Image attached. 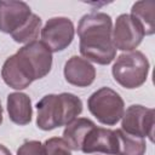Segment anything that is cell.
<instances>
[{"instance_id": "obj_1", "label": "cell", "mask_w": 155, "mask_h": 155, "mask_svg": "<svg viewBox=\"0 0 155 155\" xmlns=\"http://www.w3.org/2000/svg\"><path fill=\"white\" fill-rule=\"evenodd\" d=\"M111 17L104 12H92L81 17L78 24L80 53L87 61L101 65L111 63L116 48L111 39Z\"/></svg>"}, {"instance_id": "obj_2", "label": "cell", "mask_w": 155, "mask_h": 155, "mask_svg": "<svg viewBox=\"0 0 155 155\" xmlns=\"http://www.w3.org/2000/svg\"><path fill=\"white\" fill-rule=\"evenodd\" d=\"M36 125L44 131L69 125L82 111V102L73 93L46 94L38 103Z\"/></svg>"}, {"instance_id": "obj_3", "label": "cell", "mask_w": 155, "mask_h": 155, "mask_svg": "<svg viewBox=\"0 0 155 155\" xmlns=\"http://www.w3.org/2000/svg\"><path fill=\"white\" fill-rule=\"evenodd\" d=\"M114 80L125 88H137L142 86L149 73V61L140 51L121 53L113 68Z\"/></svg>"}, {"instance_id": "obj_4", "label": "cell", "mask_w": 155, "mask_h": 155, "mask_svg": "<svg viewBox=\"0 0 155 155\" xmlns=\"http://www.w3.org/2000/svg\"><path fill=\"white\" fill-rule=\"evenodd\" d=\"M16 62L27 79L34 80L46 76L52 67V52L42 41H31L15 53Z\"/></svg>"}, {"instance_id": "obj_5", "label": "cell", "mask_w": 155, "mask_h": 155, "mask_svg": "<svg viewBox=\"0 0 155 155\" xmlns=\"http://www.w3.org/2000/svg\"><path fill=\"white\" fill-rule=\"evenodd\" d=\"M87 107L90 113L107 126L117 124L125 111V103L121 96L109 87H102L93 92L87 101Z\"/></svg>"}, {"instance_id": "obj_6", "label": "cell", "mask_w": 155, "mask_h": 155, "mask_svg": "<svg viewBox=\"0 0 155 155\" xmlns=\"http://www.w3.org/2000/svg\"><path fill=\"white\" fill-rule=\"evenodd\" d=\"M154 109L145 108L139 104H133L124 111L121 130L136 137H148L154 140Z\"/></svg>"}, {"instance_id": "obj_7", "label": "cell", "mask_w": 155, "mask_h": 155, "mask_svg": "<svg viewBox=\"0 0 155 155\" xmlns=\"http://www.w3.org/2000/svg\"><path fill=\"white\" fill-rule=\"evenodd\" d=\"M142 24L131 15L122 13L116 18L111 31L113 44L116 50L132 51L142 42L144 38Z\"/></svg>"}, {"instance_id": "obj_8", "label": "cell", "mask_w": 155, "mask_h": 155, "mask_svg": "<svg viewBox=\"0 0 155 155\" xmlns=\"http://www.w3.org/2000/svg\"><path fill=\"white\" fill-rule=\"evenodd\" d=\"M74 24L67 17H53L41 29L42 42L51 52L65 50L74 39Z\"/></svg>"}, {"instance_id": "obj_9", "label": "cell", "mask_w": 155, "mask_h": 155, "mask_svg": "<svg viewBox=\"0 0 155 155\" xmlns=\"http://www.w3.org/2000/svg\"><path fill=\"white\" fill-rule=\"evenodd\" d=\"M31 10L24 1H0V31L12 34L30 17Z\"/></svg>"}, {"instance_id": "obj_10", "label": "cell", "mask_w": 155, "mask_h": 155, "mask_svg": "<svg viewBox=\"0 0 155 155\" xmlns=\"http://www.w3.org/2000/svg\"><path fill=\"white\" fill-rule=\"evenodd\" d=\"M81 150L85 154L103 153L117 155V137L115 131L104 127H93L85 137Z\"/></svg>"}, {"instance_id": "obj_11", "label": "cell", "mask_w": 155, "mask_h": 155, "mask_svg": "<svg viewBox=\"0 0 155 155\" xmlns=\"http://www.w3.org/2000/svg\"><path fill=\"white\" fill-rule=\"evenodd\" d=\"M64 78L70 85L87 87L94 81L96 69L87 59L79 56H73L65 62Z\"/></svg>"}, {"instance_id": "obj_12", "label": "cell", "mask_w": 155, "mask_h": 155, "mask_svg": "<svg viewBox=\"0 0 155 155\" xmlns=\"http://www.w3.org/2000/svg\"><path fill=\"white\" fill-rule=\"evenodd\" d=\"M7 113L12 122L19 126L28 125L31 121L33 110L28 94L22 92H12L7 96Z\"/></svg>"}, {"instance_id": "obj_13", "label": "cell", "mask_w": 155, "mask_h": 155, "mask_svg": "<svg viewBox=\"0 0 155 155\" xmlns=\"http://www.w3.org/2000/svg\"><path fill=\"white\" fill-rule=\"evenodd\" d=\"M93 127H96V125L90 119L86 117L75 119L69 125H67L63 132V139L71 150H76V151L81 150V145L85 137Z\"/></svg>"}, {"instance_id": "obj_14", "label": "cell", "mask_w": 155, "mask_h": 155, "mask_svg": "<svg viewBox=\"0 0 155 155\" xmlns=\"http://www.w3.org/2000/svg\"><path fill=\"white\" fill-rule=\"evenodd\" d=\"M1 78L7 86H10L15 90L27 88L31 84L27 79V76L23 74L21 68L18 67L16 58H15V54L10 56L4 62L2 68H1Z\"/></svg>"}, {"instance_id": "obj_15", "label": "cell", "mask_w": 155, "mask_h": 155, "mask_svg": "<svg viewBox=\"0 0 155 155\" xmlns=\"http://www.w3.org/2000/svg\"><path fill=\"white\" fill-rule=\"evenodd\" d=\"M155 2L151 0L137 1L131 8V16H133L143 27L145 35H151L155 31Z\"/></svg>"}, {"instance_id": "obj_16", "label": "cell", "mask_w": 155, "mask_h": 155, "mask_svg": "<svg viewBox=\"0 0 155 155\" xmlns=\"http://www.w3.org/2000/svg\"><path fill=\"white\" fill-rule=\"evenodd\" d=\"M117 137V155H144L147 144L140 137L126 133L121 128L115 131Z\"/></svg>"}, {"instance_id": "obj_17", "label": "cell", "mask_w": 155, "mask_h": 155, "mask_svg": "<svg viewBox=\"0 0 155 155\" xmlns=\"http://www.w3.org/2000/svg\"><path fill=\"white\" fill-rule=\"evenodd\" d=\"M40 29H41V18L38 15L31 13L30 17L27 19V22L19 29L12 33L11 36L16 42L29 44L31 41H35Z\"/></svg>"}, {"instance_id": "obj_18", "label": "cell", "mask_w": 155, "mask_h": 155, "mask_svg": "<svg viewBox=\"0 0 155 155\" xmlns=\"http://www.w3.org/2000/svg\"><path fill=\"white\" fill-rule=\"evenodd\" d=\"M45 155H71V149L63 138L52 137L44 143Z\"/></svg>"}, {"instance_id": "obj_19", "label": "cell", "mask_w": 155, "mask_h": 155, "mask_svg": "<svg viewBox=\"0 0 155 155\" xmlns=\"http://www.w3.org/2000/svg\"><path fill=\"white\" fill-rule=\"evenodd\" d=\"M17 155H45L44 144L39 140H27L18 148Z\"/></svg>"}, {"instance_id": "obj_20", "label": "cell", "mask_w": 155, "mask_h": 155, "mask_svg": "<svg viewBox=\"0 0 155 155\" xmlns=\"http://www.w3.org/2000/svg\"><path fill=\"white\" fill-rule=\"evenodd\" d=\"M0 155H11V153L5 145L0 144Z\"/></svg>"}, {"instance_id": "obj_21", "label": "cell", "mask_w": 155, "mask_h": 155, "mask_svg": "<svg viewBox=\"0 0 155 155\" xmlns=\"http://www.w3.org/2000/svg\"><path fill=\"white\" fill-rule=\"evenodd\" d=\"M2 122V107H1V102H0V125Z\"/></svg>"}]
</instances>
